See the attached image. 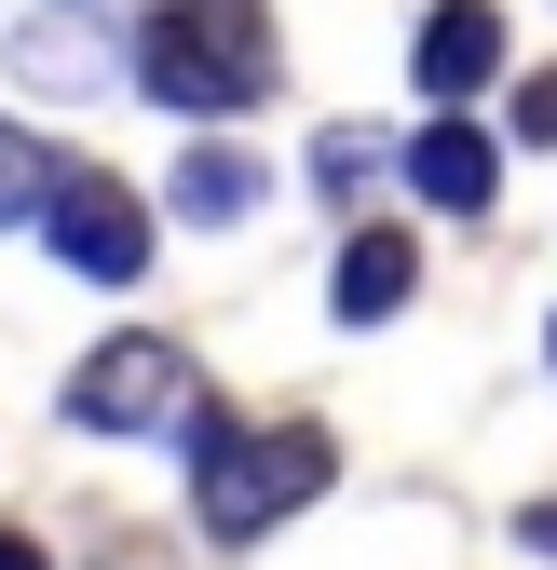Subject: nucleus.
Segmentation results:
<instances>
[{
    "label": "nucleus",
    "instance_id": "obj_1",
    "mask_svg": "<svg viewBox=\"0 0 557 570\" xmlns=\"http://www.w3.org/2000/svg\"><path fill=\"white\" fill-rule=\"evenodd\" d=\"M326 489V435L313 421H218V407H190V503L218 543H258V530H286L300 503Z\"/></svg>",
    "mask_w": 557,
    "mask_h": 570
},
{
    "label": "nucleus",
    "instance_id": "obj_8",
    "mask_svg": "<svg viewBox=\"0 0 557 570\" xmlns=\"http://www.w3.org/2000/svg\"><path fill=\"white\" fill-rule=\"evenodd\" d=\"M258 190H272V177H258L245 150H218V136H204V150L177 164V218H190V232H232V218H258Z\"/></svg>",
    "mask_w": 557,
    "mask_h": 570
},
{
    "label": "nucleus",
    "instance_id": "obj_3",
    "mask_svg": "<svg viewBox=\"0 0 557 570\" xmlns=\"http://www.w3.org/2000/svg\"><path fill=\"white\" fill-rule=\"evenodd\" d=\"M190 407H204V381H190L177 340H96L68 367V421L82 435H190Z\"/></svg>",
    "mask_w": 557,
    "mask_h": 570
},
{
    "label": "nucleus",
    "instance_id": "obj_6",
    "mask_svg": "<svg viewBox=\"0 0 557 570\" xmlns=\"http://www.w3.org/2000/svg\"><path fill=\"white\" fill-rule=\"evenodd\" d=\"M408 190H422L436 204V218H490V190H504V136L490 122H422V136H408Z\"/></svg>",
    "mask_w": 557,
    "mask_h": 570
},
{
    "label": "nucleus",
    "instance_id": "obj_14",
    "mask_svg": "<svg viewBox=\"0 0 557 570\" xmlns=\"http://www.w3.org/2000/svg\"><path fill=\"white\" fill-rule=\"evenodd\" d=\"M544 353H557V326H544Z\"/></svg>",
    "mask_w": 557,
    "mask_h": 570
},
{
    "label": "nucleus",
    "instance_id": "obj_5",
    "mask_svg": "<svg viewBox=\"0 0 557 570\" xmlns=\"http://www.w3.org/2000/svg\"><path fill=\"white\" fill-rule=\"evenodd\" d=\"M408 82H422L436 109L490 96V82H504V0H436L422 41H408Z\"/></svg>",
    "mask_w": 557,
    "mask_h": 570
},
{
    "label": "nucleus",
    "instance_id": "obj_10",
    "mask_svg": "<svg viewBox=\"0 0 557 570\" xmlns=\"http://www.w3.org/2000/svg\"><path fill=\"white\" fill-rule=\"evenodd\" d=\"M41 177H55V150H41L28 122H0V232H14L28 204H41Z\"/></svg>",
    "mask_w": 557,
    "mask_h": 570
},
{
    "label": "nucleus",
    "instance_id": "obj_4",
    "mask_svg": "<svg viewBox=\"0 0 557 570\" xmlns=\"http://www.w3.org/2000/svg\"><path fill=\"white\" fill-rule=\"evenodd\" d=\"M28 218H41V245L82 285H136V272H150V204H136L123 177H96V164H55Z\"/></svg>",
    "mask_w": 557,
    "mask_h": 570
},
{
    "label": "nucleus",
    "instance_id": "obj_13",
    "mask_svg": "<svg viewBox=\"0 0 557 570\" xmlns=\"http://www.w3.org/2000/svg\"><path fill=\"white\" fill-rule=\"evenodd\" d=\"M0 570H55V557H41V543H28V530H0Z\"/></svg>",
    "mask_w": 557,
    "mask_h": 570
},
{
    "label": "nucleus",
    "instance_id": "obj_2",
    "mask_svg": "<svg viewBox=\"0 0 557 570\" xmlns=\"http://www.w3.org/2000/svg\"><path fill=\"white\" fill-rule=\"evenodd\" d=\"M136 82L190 122H232L272 96V14L258 0H164L150 28H136Z\"/></svg>",
    "mask_w": 557,
    "mask_h": 570
},
{
    "label": "nucleus",
    "instance_id": "obj_9",
    "mask_svg": "<svg viewBox=\"0 0 557 570\" xmlns=\"http://www.w3.org/2000/svg\"><path fill=\"white\" fill-rule=\"evenodd\" d=\"M368 177H381V136H354V122H326V136H313V190H326V204H354Z\"/></svg>",
    "mask_w": 557,
    "mask_h": 570
},
{
    "label": "nucleus",
    "instance_id": "obj_12",
    "mask_svg": "<svg viewBox=\"0 0 557 570\" xmlns=\"http://www.w3.org/2000/svg\"><path fill=\"white\" fill-rule=\"evenodd\" d=\"M517 543H530V557H557V503H530V517H517Z\"/></svg>",
    "mask_w": 557,
    "mask_h": 570
},
{
    "label": "nucleus",
    "instance_id": "obj_11",
    "mask_svg": "<svg viewBox=\"0 0 557 570\" xmlns=\"http://www.w3.org/2000/svg\"><path fill=\"white\" fill-rule=\"evenodd\" d=\"M517 136H530V150H557V68H530V82H517Z\"/></svg>",
    "mask_w": 557,
    "mask_h": 570
},
{
    "label": "nucleus",
    "instance_id": "obj_7",
    "mask_svg": "<svg viewBox=\"0 0 557 570\" xmlns=\"http://www.w3.org/2000/svg\"><path fill=\"white\" fill-rule=\"evenodd\" d=\"M408 285H422V245H408V232H340V272H326V313L340 326H394Z\"/></svg>",
    "mask_w": 557,
    "mask_h": 570
}]
</instances>
